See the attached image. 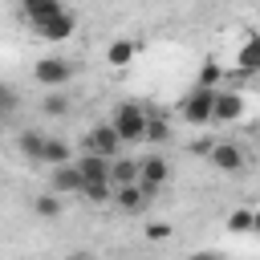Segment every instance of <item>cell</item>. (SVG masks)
<instances>
[{
	"mask_svg": "<svg viewBox=\"0 0 260 260\" xmlns=\"http://www.w3.org/2000/svg\"><path fill=\"white\" fill-rule=\"evenodd\" d=\"M114 130L122 134V142H146V130H150V118H146V110L142 106H134V102H126V106H118L114 110Z\"/></svg>",
	"mask_w": 260,
	"mask_h": 260,
	"instance_id": "6da1fadb",
	"label": "cell"
},
{
	"mask_svg": "<svg viewBox=\"0 0 260 260\" xmlns=\"http://www.w3.org/2000/svg\"><path fill=\"white\" fill-rule=\"evenodd\" d=\"M215 93H219V89H203V85H195V89L183 98V118H187L191 126L215 122Z\"/></svg>",
	"mask_w": 260,
	"mask_h": 260,
	"instance_id": "7a4b0ae2",
	"label": "cell"
},
{
	"mask_svg": "<svg viewBox=\"0 0 260 260\" xmlns=\"http://www.w3.org/2000/svg\"><path fill=\"white\" fill-rule=\"evenodd\" d=\"M122 146H126V142H122V134L114 130V122H98V126L85 134V150H93V154H102V158H118Z\"/></svg>",
	"mask_w": 260,
	"mask_h": 260,
	"instance_id": "3957f363",
	"label": "cell"
},
{
	"mask_svg": "<svg viewBox=\"0 0 260 260\" xmlns=\"http://www.w3.org/2000/svg\"><path fill=\"white\" fill-rule=\"evenodd\" d=\"M32 77H37L45 89H61V85L73 77V65H69L65 57H41V61L32 65Z\"/></svg>",
	"mask_w": 260,
	"mask_h": 260,
	"instance_id": "277c9868",
	"label": "cell"
},
{
	"mask_svg": "<svg viewBox=\"0 0 260 260\" xmlns=\"http://www.w3.org/2000/svg\"><path fill=\"white\" fill-rule=\"evenodd\" d=\"M73 28H77V16L65 8V12H57V16H49V20H41L32 32L41 37V41H69L73 37Z\"/></svg>",
	"mask_w": 260,
	"mask_h": 260,
	"instance_id": "5b68a950",
	"label": "cell"
},
{
	"mask_svg": "<svg viewBox=\"0 0 260 260\" xmlns=\"http://www.w3.org/2000/svg\"><path fill=\"white\" fill-rule=\"evenodd\" d=\"M207 162H211L215 171L236 175V171H244V150H240L236 142H215V146H211V154H207Z\"/></svg>",
	"mask_w": 260,
	"mask_h": 260,
	"instance_id": "8992f818",
	"label": "cell"
},
{
	"mask_svg": "<svg viewBox=\"0 0 260 260\" xmlns=\"http://www.w3.org/2000/svg\"><path fill=\"white\" fill-rule=\"evenodd\" d=\"M73 162H77V171L85 175V183H110V171H114V158H102V154H93V150H85V154H77Z\"/></svg>",
	"mask_w": 260,
	"mask_h": 260,
	"instance_id": "52a82bcc",
	"label": "cell"
},
{
	"mask_svg": "<svg viewBox=\"0 0 260 260\" xmlns=\"http://www.w3.org/2000/svg\"><path fill=\"white\" fill-rule=\"evenodd\" d=\"M53 191H57V195H81V191H85V175L77 171V162L53 167Z\"/></svg>",
	"mask_w": 260,
	"mask_h": 260,
	"instance_id": "ba28073f",
	"label": "cell"
},
{
	"mask_svg": "<svg viewBox=\"0 0 260 260\" xmlns=\"http://www.w3.org/2000/svg\"><path fill=\"white\" fill-rule=\"evenodd\" d=\"M167 179H171V162L167 158H158V154H150V158H142V187L154 195V191H162L167 187Z\"/></svg>",
	"mask_w": 260,
	"mask_h": 260,
	"instance_id": "9c48e42d",
	"label": "cell"
},
{
	"mask_svg": "<svg viewBox=\"0 0 260 260\" xmlns=\"http://www.w3.org/2000/svg\"><path fill=\"white\" fill-rule=\"evenodd\" d=\"M150 199H154V195H150L142 183H126V187H114V203H118L122 211H130V215H134V211H142Z\"/></svg>",
	"mask_w": 260,
	"mask_h": 260,
	"instance_id": "30bf717a",
	"label": "cell"
},
{
	"mask_svg": "<svg viewBox=\"0 0 260 260\" xmlns=\"http://www.w3.org/2000/svg\"><path fill=\"white\" fill-rule=\"evenodd\" d=\"M244 114V98L236 89H219L215 93V122H236Z\"/></svg>",
	"mask_w": 260,
	"mask_h": 260,
	"instance_id": "8fae6325",
	"label": "cell"
},
{
	"mask_svg": "<svg viewBox=\"0 0 260 260\" xmlns=\"http://www.w3.org/2000/svg\"><path fill=\"white\" fill-rule=\"evenodd\" d=\"M16 146H20V154H24V158H32V162H45V146H49V134H41V130H20Z\"/></svg>",
	"mask_w": 260,
	"mask_h": 260,
	"instance_id": "7c38bea8",
	"label": "cell"
},
{
	"mask_svg": "<svg viewBox=\"0 0 260 260\" xmlns=\"http://www.w3.org/2000/svg\"><path fill=\"white\" fill-rule=\"evenodd\" d=\"M110 183H114V187H126V183H142V158H114Z\"/></svg>",
	"mask_w": 260,
	"mask_h": 260,
	"instance_id": "4fadbf2b",
	"label": "cell"
},
{
	"mask_svg": "<svg viewBox=\"0 0 260 260\" xmlns=\"http://www.w3.org/2000/svg\"><path fill=\"white\" fill-rule=\"evenodd\" d=\"M236 69H240V73H260V32H252V37L240 45V53H236Z\"/></svg>",
	"mask_w": 260,
	"mask_h": 260,
	"instance_id": "5bb4252c",
	"label": "cell"
},
{
	"mask_svg": "<svg viewBox=\"0 0 260 260\" xmlns=\"http://www.w3.org/2000/svg\"><path fill=\"white\" fill-rule=\"evenodd\" d=\"M20 8H24V16H28V24L37 28L41 20H49V16H57V12H65V4L61 0H20Z\"/></svg>",
	"mask_w": 260,
	"mask_h": 260,
	"instance_id": "9a60e30c",
	"label": "cell"
},
{
	"mask_svg": "<svg viewBox=\"0 0 260 260\" xmlns=\"http://www.w3.org/2000/svg\"><path fill=\"white\" fill-rule=\"evenodd\" d=\"M134 57H138V45H134L130 37H122V41H114V45L106 49V65H114V69H126Z\"/></svg>",
	"mask_w": 260,
	"mask_h": 260,
	"instance_id": "2e32d148",
	"label": "cell"
},
{
	"mask_svg": "<svg viewBox=\"0 0 260 260\" xmlns=\"http://www.w3.org/2000/svg\"><path fill=\"white\" fill-rule=\"evenodd\" d=\"M45 162H53V167H65V162H73V150H69V142H65V138H49V146H45Z\"/></svg>",
	"mask_w": 260,
	"mask_h": 260,
	"instance_id": "e0dca14e",
	"label": "cell"
},
{
	"mask_svg": "<svg viewBox=\"0 0 260 260\" xmlns=\"http://www.w3.org/2000/svg\"><path fill=\"white\" fill-rule=\"evenodd\" d=\"M32 215L57 219V215H61V195H57V191H53V195H37V199H32Z\"/></svg>",
	"mask_w": 260,
	"mask_h": 260,
	"instance_id": "ac0fdd59",
	"label": "cell"
},
{
	"mask_svg": "<svg viewBox=\"0 0 260 260\" xmlns=\"http://www.w3.org/2000/svg\"><path fill=\"white\" fill-rule=\"evenodd\" d=\"M41 110H45L49 118H65V114H69V98H65L61 89H49L45 102H41Z\"/></svg>",
	"mask_w": 260,
	"mask_h": 260,
	"instance_id": "d6986e66",
	"label": "cell"
},
{
	"mask_svg": "<svg viewBox=\"0 0 260 260\" xmlns=\"http://www.w3.org/2000/svg\"><path fill=\"white\" fill-rule=\"evenodd\" d=\"M81 199L85 203H114V183H85Z\"/></svg>",
	"mask_w": 260,
	"mask_h": 260,
	"instance_id": "ffe728a7",
	"label": "cell"
},
{
	"mask_svg": "<svg viewBox=\"0 0 260 260\" xmlns=\"http://www.w3.org/2000/svg\"><path fill=\"white\" fill-rule=\"evenodd\" d=\"M219 77H223V69H219L215 61H203V69H199V81H195V85H203V89H215V85H219Z\"/></svg>",
	"mask_w": 260,
	"mask_h": 260,
	"instance_id": "44dd1931",
	"label": "cell"
},
{
	"mask_svg": "<svg viewBox=\"0 0 260 260\" xmlns=\"http://www.w3.org/2000/svg\"><path fill=\"white\" fill-rule=\"evenodd\" d=\"M146 142H154V146H167V142H171V126H167L162 118H150V130H146Z\"/></svg>",
	"mask_w": 260,
	"mask_h": 260,
	"instance_id": "7402d4cb",
	"label": "cell"
},
{
	"mask_svg": "<svg viewBox=\"0 0 260 260\" xmlns=\"http://www.w3.org/2000/svg\"><path fill=\"white\" fill-rule=\"evenodd\" d=\"M252 223H256V211H232L228 215V232H252Z\"/></svg>",
	"mask_w": 260,
	"mask_h": 260,
	"instance_id": "603a6c76",
	"label": "cell"
},
{
	"mask_svg": "<svg viewBox=\"0 0 260 260\" xmlns=\"http://www.w3.org/2000/svg\"><path fill=\"white\" fill-rule=\"evenodd\" d=\"M146 240H171V223H167V219L146 223Z\"/></svg>",
	"mask_w": 260,
	"mask_h": 260,
	"instance_id": "cb8c5ba5",
	"label": "cell"
},
{
	"mask_svg": "<svg viewBox=\"0 0 260 260\" xmlns=\"http://www.w3.org/2000/svg\"><path fill=\"white\" fill-rule=\"evenodd\" d=\"M0 106H4V114H12V110H16V89H12V85H4V89H0Z\"/></svg>",
	"mask_w": 260,
	"mask_h": 260,
	"instance_id": "d4e9b609",
	"label": "cell"
},
{
	"mask_svg": "<svg viewBox=\"0 0 260 260\" xmlns=\"http://www.w3.org/2000/svg\"><path fill=\"white\" fill-rule=\"evenodd\" d=\"M65 260H98V256H89V252H73V256H65Z\"/></svg>",
	"mask_w": 260,
	"mask_h": 260,
	"instance_id": "484cf974",
	"label": "cell"
},
{
	"mask_svg": "<svg viewBox=\"0 0 260 260\" xmlns=\"http://www.w3.org/2000/svg\"><path fill=\"white\" fill-rule=\"evenodd\" d=\"M191 260H215V252H195Z\"/></svg>",
	"mask_w": 260,
	"mask_h": 260,
	"instance_id": "4316f807",
	"label": "cell"
},
{
	"mask_svg": "<svg viewBox=\"0 0 260 260\" xmlns=\"http://www.w3.org/2000/svg\"><path fill=\"white\" fill-rule=\"evenodd\" d=\"M252 232H260V211H256V223H252Z\"/></svg>",
	"mask_w": 260,
	"mask_h": 260,
	"instance_id": "83f0119b",
	"label": "cell"
}]
</instances>
